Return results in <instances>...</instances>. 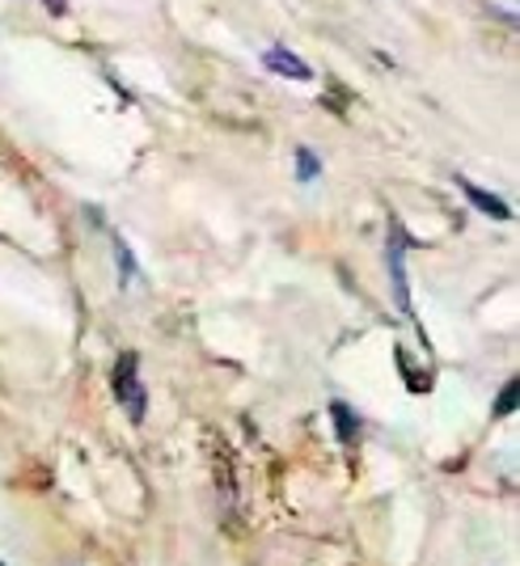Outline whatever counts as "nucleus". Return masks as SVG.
Masks as SVG:
<instances>
[{
    "mask_svg": "<svg viewBox=\"0 0 520 566\" xmlns=\"http://www.w3.org/2000/svg\"><path fill=\"white\" fill-rule=\"evenodd\" d=\"M389 275H394V296H398V308L410 313V292H406V233L394 224L389 229Z\"/></svg>",
    "mask_w": 520,
    "mask_h": 566,
    "instance_id": "nucleus-2",
    "label": "nucleus"
},
{
    "mask_svg": "<svg viewBox=\"0 0 520 566\" xmlns=\"http://www.w3.org/2000/svg\"><path fill=\"white\" fill-rule=\"evenodd\" d=\"M517 398H520L517 380H508V385H503V394H499V401H496V419L512 415V410H517Z\"/></svg>",
    "mask_w": 520,
    "mask_h": 566,
    "instance_id": "nucleus-6",
    "label": "nucleus"
},
{
    "mask_svg": "<svg viewBox=\"0 0 520 566\" xmlns=\"http://www.w3.org/2000/svg\"><path fill=\"white\" fill-rule=\"evenodd\" d=\"M115 398H118V406L127 410V419L141 427L144 410H148V394H144V385H141V355H136V352L118 355V364H115Z\"/></svg>",
    "mask_w": 520,
    "mask_h": 566,
    "instance_id": "nucleus-1",
    "label": "nucleus"
},
{
    "mask_svg": "<svg viewBox=\"0 0 520 566\" xmlns=\"http://www.w3.org/2000/svg\"><path fill=\"white\" fill-rule=\"evenodd\" d=\"M457 187H461V195L470 199L478 212H487L491 220H512V208L499 199V195H491V190H482L478 182H470V178H457Z\"/></svg>",
    "mask_w": 520,
    "mask_h": 566,
    "instance_id": "nucleus-4",
    "label": "nucleus"
},
{
    "mask_svg": "<svg viewBox=\"0 0 520 566\" xmlns=\"http://www.w3.org/2000/svg\"><path fill=\"white\" fill-rule=\"evenodd\" d=\"M331 415L339 419V440H343V444H352V440H355V427H360V419H355V415L347 410V406H343V401H334Z\"/></svg>",
    "mask_w": 520,
    "mask_h": 566,
    "instance_id": "nucleus-5",
    "label": "nucleus"
},
{
    "mask_svg": "<svg viewBox=\"0 0 520 566\" xmlns=\"http://www.w3.org/2000/svg\"><path fill=\"white\" fill-rule=\"evenodd\" d=\"M297 166H301V182H313L318 178V157L309 148H297Z\"/></svg>",
    "mask_w": 520,
    "mask_h": 566,
    "instance_id": "nucleus-7",
    "label": "nucleus"
},
{
    "mask_svg": "<svg viewBox=\"0 0 520 566\" xmlns=\"http://www.w3.org/2000/svg\"><path fill=\"white\" fill-rule=\"evenodd\" d=\"M0 566H4V563H0Z\"/></svg>",
    "mask_w": 520,
    "mask_h": 566,
    "instance_id": "nucleus-8",
    "label": "nucleus"
},
{
    "mask_svg": "<svg viewBox=\"0 0 520 566\" xmlns=\"http://www.w3.org/2000/svg\"><path fill=\"white\" fill-rule=\"evenodd\" d=\"M262 64L271 72H280V76H288V81H313V69H309L301 55H292L288 48H267Z\"/></svg>",
    "mask_w": 520,
    "mask_h": 566,
    "instance_id": "nucleus-3",
    "label": "nucleus"
}]
</instances>
